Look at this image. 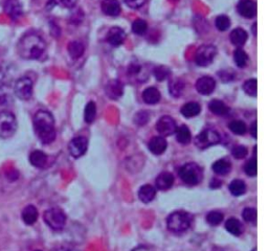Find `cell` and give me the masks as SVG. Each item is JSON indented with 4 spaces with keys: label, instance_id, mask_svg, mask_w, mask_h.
Listing matches in <instances>:
<instances>
[{
    "label": "cell",
    "instance_id": "d6986e66",
    "mask_svg": "<svg viewBox=\"0 0 268 251\" xmlns=\"http://www.w3.org/2000/svg\"><path fill=\"white\" fill-rule=\"evenodd\" d=\"M173 183L174 176L169 172H164L162 174H159L156 178V186L160 191L169 190V188H171Z\"/></svg>",
    "mask_w": 268,
    "mask_h": 251
},
{
    "label": "cell",
    "instance_id": "c3c4849f",
    "mask_svg": "<svg viewBox=\"0 0 268 251\" xmlns=\"http://www.w3.org/2000/svg\"><path fill=\"white\" fill-rule=\"evenodd\" d=\"M83 16H84V14H83V12L82 11H79V13H77V15H73V18H71V21H73V23H80V22H81L82 21V19H83Z\"/></svg>",
    "mask_w": 268,
    "mask_h": 251
},
{
    "label": "cell",
    "instance_id": "30bf717a",
    "mask_svg": "<svg viewBox=\"0 0 268 251\" xmlns=\"http://www.w3.org/2000/svg\"><path fill=\"white\" fill-rule=\"evenodd\" d=\"M156 130L164 137L172 135L177 130L176 122L171 116H163L156 123Z\"/></svg>",
    "mask_w": 268,
    "mask_h": 251
},
{
    "label": "cell",
    "instance_id": "ba28073f",
    "mask_svg": "<svg viewBox=\"0 0 268 251\" xmlns=\"http://www.w3.org/2000/svg\"><path fill=\"white\" fill-rule=\"evenodd\" d=\"M220 142L219 133L213 129H205L195 138V145L199 149H207Z\"/></svg>",
    "mask_w": 268,
    "mask_h": 251
},
{
    "label": "cell",
    "instance_id": "f6af8a7d",
    "mask_svg": "<svg viewBox=\"0 0 268 251\" xmlns=\"http://www.w3.org/2000/svg\"><path fill=\"white\" fill-rule=\"evenodd\" d=\"M248 153L247 149L244 146H236L233 150H231V154L237 159H243Z\"/></svg>",
    "mask_w": 268,
    "mask_h": 251
},
{
    "label": "cell",
    "instance_id": "5b68a950",
    "mask_svg": "<svg viewBox=\"0 0 268 251\" xmlns=\"http://www.w3.org/2000/svg\"><path fill=\"white\" fill-rule=\"evenodd\" d=\"M44 222L53 230H61L66 223V214L59 208L47 209L43 214Z\"/></svg>",
    "mask_w": 268,
    "mask_h": 251
},
{
    "label": "cell",
    "instance_id": "7402d4cb",
    "mask_svg": "<svg viewBox=\"0 0 268 251\" xmlns=\"http://www.w3.org/2000/svg\"><path fill=\"white\" fill-rule=\"evenodd\" d=\"M185 84L183 81L179 78H175L170 80L169 82V91L173 97H179L184 91Z\"/></svg>",
    "mask_w": 268,
    "mask_h": 251
},
{
    "label": "cell",
    "instance_id": "4dcf8cb0",
    "mask_svg": "<svg viewBox=\"0 0 268 251\" xmlns=\"http://www.w3.org/2000/svg\"><path fill=\"white\" fill-rule=\"evenodd\" d=\"M212 168L218 175H226L230 171L231 165L227 159H219L213 164Z\"/></svg>",
    "mask_w": 268,
    "mask_h": 251
},
{
    "label": "cell",
    "instance_id": "9f6ffc18",
    "mask_svg": "<svg viewBox=\"0 0 268 251\" xmlns=\"http://www.w3.org/2000/svg\"><path fill=\"white\" fill-rule=\"evenodd\" d=\"M218 251H220V250H219V249H218Z\"/></svg>",
    "mask_w": 268,
    "mask_h": 251
},
{
    "label": "cell",
    "instance_id": "3957f363",
    "mask_svg": "<svg viewBox=\"0 0 268 251\" xmlns=\"http://www.w3.org/2000/svg\"><path fill=\"white\" fill-rule=\"evenodd\" d=\"M193 222V216L191 213L177 210L172 212L167 219V227L174 234H181L190 228Z\"/></svg>",
    "mask_w": 268,
    "mask_h": 251
},
{
    "label": "cell",
    "instance_id": "11a10c76",
    "mask_svg": "<svg viewBox=\"0 0 268 251\" xmlns=\"http://www.w3.org/2000/svg\"><path fill=\"white\" fill-rule=\"evenodd\" d=\"M36 251H41V250H36Z\"/></svg>",
    "mask_w": 268,
    "mask_h": 251
},
{
    "label": "cell",
    "instance_id": "d6a6232c",
    "mask_svg": "<svg viewBox=\"0 0 268 251\" xmlns=\"http://www.w3.org/2000/svg\"><path fill=\"white\" fill-rule=\"evenodd\" d=\"M229 192L231 195L234 196H241L243 195L246 191V184L243 180H240V179H236L229 183Z\"/></svg>",
    "mask_w": 268,
    "mask_h": 251
},
{
    "label": "cell",
    "instance_id": "484cf974",
    "mask_svg": "<svg viewBox=\"0 0 268 251\" xmlns=\"http://www.w3.org/2000/svg\"><path fill=\"white\" fill-rule=\"evenodd\" d=\"M30 163L36 167H44L47 163V156L42 151H33L30 155Z\"/></svg>",
    "mask_w": 268,
    "mask_h": 251
},
{
    "label": "cell",
    "instance_id": "2e32d148",
    "mask_svg": "<svg viewBox=\"0 0 268 251\" xmlns=\"http://www.w3.org/2000/svg\"><path fill=\"white\" fill-rule=\"evenodd\" d=\"M148 148L154 155H162L168 148V142L164 136H154L150 139Z\"/></svg>",
    "mask_w": 268,
    "mask_h": 251
},
{
    "label": "cell",
    "instance_id": "83f0119b",
    "mask_svg": "<svg viewBox=\"0 0 268 251\" xmlns=\"http://www.w3.org/2000/svg\"><path fill=\"white\" fill-rule=\"evenodd\" d=\"M225 229L233 236L239 237L242 235V232H243V225L238 219L229 218L228 220H226Z\"/></svg>",
    "mask_w": 268,
    "mask_h": 251
},
{
    "label": "cell",
    "instance_id": "7a4b0ae2",
    "mask_svg": "<svg viewBox=\"0 0 268 251\" xmlns=\"http://www.w3.org/2000/svg\"><path fill=\"white\" fill-rule=\"evenodd\" d=\"M34 130L36 135L44 145H49L56 138L55 120L46 110H39L34 116Z\"/></svg>",
    "mask_w": 268,
    "mask_h": 251
},
{
    "label": "cell",
    "instance_id": "603a6c76",
    "mask_svg": "<svg viewBox=\"0 0 268 251\" xmlns=\"http://www.w3.org/2000/svg\"><path fill=\"white\" fill-rule=\"evenodd\" d=\"M144 67L140 64V63L137 62H132L131 64L128 67V75L129 77L135 79L138 82H145V80L147 79L146 76H144L145 73H142L144 71Z\"/></svg>",
    "mask_w": 268,
    "mask_h": 251
},
{
    "label": "cell",
    "instance_id": "816d5d0a",
    "mask_svg": "<svg viewBox=\"0 0 268 251\" xmlns=\"http://www.w3.org/2000/svg\"><path fill=\"white\" fill-rule=\"evenodd\" d=\"M220 186H221V181L217 178H214L211 182V187L212 188H219Z\"/></svg>",
    "mask_w": 268,
    "mask_h": 251
},
{
    "label": "cell",
    "instance_id": "1f68e13d",
    "mask_svg": "<svg viewBox=\"0 0 268 251\" xmlns=\"http://www.w3.org/2000/svg\"><path fill=\"white\" fill-rule=\"evenodd\" d=\"M209 109L212 113H214L215 115H219V116L225 115L228 112V107L222 101H219V100L211 101L209 104Z\"/></svg>",
    "mask_w": 268,
    "mask_h": 251
},
{
    "label": "cell",
    "instance_id": "60d3db41",
    "mask_svg": "<svg viewBox=\"0 0 268 251\" xmlns=\"http://www.w3.org/2000/svg\"><path fill=\"white\" fill-rule=\"evenodd\" d=\"M216 28L220 32H225L226 30L229 29L230 26V19L226 15H220L216 18L215 20Z\"/></svg>",
    "mask_w": 268,
    "mask_h": 251
},
{
    "label": "cell",
    "instance_id": "4316f807",
    "mask_svg": "<svg viewBox=\"0 0 268 251\" xmlns=\"http://www.w3.org/2000/svg\"><path fill=\"white\" fill-rule=\"evenodd\" d=\"M38 219V210L34 205H29L22 210V220L28 225H33Z\"/></svg>",
    "mask_w": 268,
    "mask_h": 251
},
{
    "label": "cell",
    "instance_id": "9a60e30c",
    "mask_svg": "<svg viewBox=\"0 0 268 251\" xmlns=\"http://www.w3.org/2000/svg\"><path fill=\"white\" fill-rule=\"evenodd\" d=\"M238 12L242 17L252 19L257 14V5L253 0H241L238 3Z\"/></svg>",
    "mask_w": 268,
    "mask_h": 251
},
{
    "label": "cell",
    "instance_id": "5bb4252c",
    "mask_svg": "<svg viewBox=\"0 0 268 251\" xmlns=\"http://www.w3.org/2000/svg\"><path fill=\"white\" fill-rule=\"evenodd\" d=\"M106 95L111 100H119L124 94V85L120 80H110L105 87Z\"/></svg>",
    "mask_w": 268,
    "mask_h": 251
},
{
    "label": "cell",
    "instance_id": "8fae6325",
    "mask_svg": "<svg viewBox=\"0 0 268 251\" xmlns=\"http://www.w3.org/2000/svg\"><path fill=\"white\" fill-rule=\"evenodd\" d=\"M88 148V140L84 136H78L75 137L73 140L69 142L68 150L70 155L74 158H80L83 156Z\"/></svg>",
    "mask_w": 268,
    "mask_h": 251
},
{
    "label": "cell",
    "instance_id": "7bdbcfd3",
    "mask_svg": "<svg viewBox=\"0 0 268 251\" xmlns=\"http://www.w3.org/2000/svg\"><path fill=\"white\" fill-rule=\"evenodd\" d=\"M149 119H150V113L146 110H141L134 115L133 121L137 126H145L149 122Z\"/></svg>",
    "mask_w": 268,
    "mask_h": 251
},
{
    "label": "cell",
    "instance_id": "f35d334b",
    "mask_svg": "<svg viewBox=\"0 0 268 251\" xmlns=\"http://www.w3.org/2000/svg\"><path fill=\"white\" fill-rule=\"evenodd\" d=\"M131 28H132V32L134 34L141 36V35L146 34V32L148 30V23L142 19H136V20L133 21Z\"/></svg>",
    "mask_w": 268,
    "mask_h": 251
},
{
    "label": "cell",
    "instance_id": "bcb514c9",
    "mask_svg": "<svg viewBox=\"0 0 268 251\" xmlns=\"http://www.w3.org/2000/svg\"><path fill=\"white\" fill-rule=\"evenodd\" d=\"M218 76L223 83L230 82V81H233L235 78V74L230 70H221V71H219Z\"/></svg>",
    "mask_w": 268,
    "mask_h": 251
},
{
    "label": "cell",
    "instance_id": "44dd1931",
    "mask_svg": "<svg viewBox=\"0 0 268 251\" xmlns=\"http://www.w3.org/2000/svg\"><path fill=\"white\" fill-rule=\"evenodd\" d=\"M156 191L155 188L151 184L142 185L138 191V198L142 203H150L152 200L155 198Z\"/></svg>",
    "mask_w": 268,
    "mask_h": 251
},
{
    "label": "cell",
    "instance_id": "b9f144b4",
    "mask_svg": "<svg viewBox=\"0 0 268 251\" xmlns=\"http://www.w3.org/2000/svg\"><path fill=\"white\" fill-rule=\"evenodd\" d=\"M244 172L246 173L247 176L249 177H255L258 173V164H257V159H249L245 167H244Z\"/></svg>",
    "mask_w": 268,
    "mask_h": 251
},
{
    "label": "cell",
    "instance_id": "db71d44e",
    "mask_svg": "<svg viewBox=\"0 0 268 251\" xmlns=\"http://www.w3.org/2000/svg\"><path fill=\"white\" fill-rule=\"evenodd\" d=\"M253 251H257V248H255V249H254V250H253Z\"/></svg>",
    "mask_w": 268,
    "mask_h": 251
},
{
    "label": "cell",
    "instance_id": "d4e9b609",
    "mask_svg": "<svg viewBox=\"0 0 268 251\" xmlns=\"http://www.w3.org/2000/svg\"><path fill=\"white\" fill-rule=\"evenodd\" d=\"M200 111H201L200 105L195 102H190V103L184 104L180 109L181 114L186 119H191V118H194V116H197L200 113Z\"/></svg>",
    "mask_w": 268,
    "mask_h": 251
},
{
    "label": "cell",
    "instance_id": "ac0fdd59",
    "mask_svg": "<svg viewBox=\"0 0 268 251\" xmlns=\"http://www.w3.org/2000/svg\"><path fill=\"white\" fill-rule=\"evenodd\" d=\"M101 8L107 16L117 17L121 13V5L118 0H103Z\"/></svg>",
    "mask_w": 268,
    "mask_h": 251
},
{
    "label": "cell",
    "instance_id": "7c38bea8",
    "mask_svg": "<svg viewBox=\"0 0 268 251\" xmlns=\"http://www.w3.org/2000/svg\"><path fill=\"white\" fill-rule=\"evenodd\" d=\"M126 40V33L123 29L113 26L106 35V41L112 46H120Z\"/></svg>",
    "mask_w": 268,
    "mask_h": 251
},
{
    "label": "cell",
    "instance_id": "8d00e7d4",
    "mask_svg": "<svg viewBox=\"0 0 268 251\" xmlns=\"http://www.w3.org/2000/svg\"><path fill=\"white\" fill-rule=\"evenodd\" d=\"M153 74L157 81H159V82H164V81H166L167 79L170 78V76H171V70H170V68H168L167 66L160 65L155 67Z\"/></svg>",
    "mask_w": 268,
    "mask_h": 251
},
{
    "label": "cell",
    "instance_id": "f5cc1de1",
    "mask_svg": "<svg viewBox=\"0 0 268 251\" xmlns=\"http://www.w3.org/2000/svg\"><path fill=\"white\" fill-rule=\"evenodd\" d=\"M132 251H151V249L147 246H138L135 249H133Z\"/></svg>",
    "mask_w": 268,
    "mask_h": 251
},
{
    "label": "cell",
    "instance_id": "7dc6e473",
    "mask_svg": "<svg viewBox=\"0 0 268 251\" xmlns=\"http://www.w3.org/2000/svg\"><path fill=\"white\" fill-rule=\"evenodd\" d=\"M125 2L131 8H139L147 2V0H125Z\"/></svg>",
    "mask_w": 268,
    "mask_h": 251
},
{
    "label": "cell",
    "instance_id": "681fc988",
    "mask_svg": "<svg viewBox=\"0 0 268 251\" xmlns=\"http://www.w3.org/2000/svg\"><path fill=\"white\" fill-rule=\"evenodd\" d=\"M61 3L63 4L65 7H68V8H73L77 2H78V0H60Z\"/></svg>",
    "mask_w": 268,
    "mask_h": 251
},
{
    "label": "cell",
    "instance_id": "4fadbf2b",
    "mask_svg": "<svg viewBox=\"0 0 268 251\" xmlns=\"http://www.w3.org/2000/svg\"><path fill=\"white\" fill-rule=\"evenodd\" d=\"M216 82L212 77H201L196 82V89L202 95H210L215 90Z\"/></svg>",
    "mask_w": 268,
    "mask_h": 251
},
{
    "label": "cell",
    "instance_id": "ee69618b",
    "mask_svg": "<svg viewBox=\"0 0 268 251\" xmlns=\"http://www.w3.org/2000/svg\"><path fill=\"white\" fill-rule=\"evenodd\" d=\"M242 217L247 223H256L257 221V210L252 208H246L242 211Z\"/></svg>",
    "mask_w": 268,
    "mask_h": 251
},
{
    "label": "cell",
    "instance_id": "ffe728a7",
    "mask_svg": "<svg viewBox=\"0 0 268 251\" xmlns=\"http://www.w3.org/2000/svg\"><path fill=\"white\" fill-rule=\"evenodd\" d=\"M230 42L234 44L235 46L241 47L243 46L248 39V35L243 29H235L229 35Z\"/></svg>",
    "mask_w": 268,
    "mask_h": 251
},
{
    "label": "cell",
    "instance_id": "6da1fadb",
    "mask_svg": "<svg viewBox=\"0 0 268 251\" xmlns=\"http://www.w3.org/2000/svg\"><path fill=\"white\" fill-rule=\"evenodd\" d=\"M45 48L46 44L43 38L36 33L25 34L17 45L18 53L25 60L39 59L45 51Z\"/></svg>",
    "mask_w": 268,
    "mask_h": 251
},
{
    "label": "cell",
    "instance_id": "f907efd6",
    "mask_svg": "<svg viewBox=\"0 0 268 251\" xmlns=\"http://www.w3.org/2000/svg\"><path fill=\"white\" fill-rule=\"evenodd\" d=\"M251 134L254 138L258 137V124H257V122H254L253 125L251 126Z\"/></svg>",
    "mask_w": 268,
    "mask_h": 251
},
{
    "label": "cell",
    "instance_id": "277c9868",
    "mask_svg": "<svg viewBox=\"0 0 268 251\" xmlns=\"http://www.w3.org/2000/svg\"><path fill=\"white\" fill-rule=\"evenodd\" d=\"M179 177L187 185H196L201 182L203 178L202 168L194 163L185 164L179 168Z\"/></svg>",
    "mask_w": 268,
    "mask_h": 251
},
{
    "label": "cell",
    "instance_id": "74e56055",
    "mask_svg": "<svg viewBox=\"0 0 268 251\" xmlns=\"http://www.w3.org/2000/svg\"><path fill=\"white\" fill-rule=\"evenodd\" d=\"M229 130L237 135H243L246 133V125L242 121H233L228 125Z\"/></svg>",
    "mask_w": 268,
    "mask_h": 251
},
{
    "label": "cell",
    "instance_id": "d590c367",
    "mask_svg": "<svg viewBox=\"0 0 268 251\" xmlns=\"http://www.w3.org/2000/svg\"><path fill=\"white\" fill-rule=\"evenodd\" d=\"M243 90L249 96H257L258 94V82L256 79H249L243 84Z\"/></svg>",
    "mask_w": 268,
    "mask_h": 251
},
{
    "label": "cell",
    "instance_id": "9c48e42d",
    "mask_svg": "<svg viewBox=\"0 0 268 251\" xmlns=\"http://www.w3.org/2000/svg\"><path fill=\"white\" fill-rule=\"evenodd\" d=\"M15 94L22 101H28L33 95V81L29 77L18 79L14 87Z\"/></svg>",
    "mask_w": 268,
    "mask_h": 251
},
{
    "label": "cell",
    "instance_id": "52a82bcc",
    "mask_svg": "<svg viewBox=\"0 0 268 251\" xmlns=\"http://www.w3.org/2000/svg\"><path fill=\"white\" fill-rule=\"evenodd\" d=\"M217 55V48L212 44H204L201 45L195 55V61L198 66L207 67L211 65Z\"/></svg>",
    "mask_w": 268,
    "mask_h": 251
},
{
    "label": "cell",
    "instance_id": "f1b7e54d",
    "mask_svg": "<svg viewBox=\"0 0 268 251\" xmlns=\"http://www.w3.org/2000/svg\"><path fill=\"white\" fill-rule=\"evenodd\" d=\"M67 49H68L69 56L73 59L77 60L83 56V53L85 51V46L82 42L73 41L68 44Z\"/></svg>",
    "mask_w": 268,
    "mask_h": 251
},
{
    "label": "cell",
    "instance_id": "cb8c5ba5",
    "mask_svg": "<svg viewBox=\"0 0 268 251\" xmlns=\"http://www.w3.org/2000/svg\"><path fill=\"white\" fill-rule=\"evenodd\" d=\"M142 100L146 104L155 105L160 101V92L155 87H148L142 92Z\"/></svg>",
    "mask_w": 268,
    "mask_h": 251
},
{
    "label": "cell",
    "instance_id": "e0dca14e",
    "mask_svg": "<svg viewBox=\"0 0 268 251\" xmlns=\"http://www.w3.org/2000/svg\"><path fill=\"white\" fill-rule=\"evenodd\" d=\"M4 12L11 17V19H18L22 15V6L19 0H5Z\"/></svg>",
    "mask_w": 268,
    "mask_h": 251
},
{
    "label": "cell",
    "instance_id": "f546056e",
    "mask_svg": "<svg viewBox=\"0 0 268 251\" xmlns=\"http://www.w3.org/2000/svg\"><path fill=\"white\" fill-rule=\"evenodd\" d=\"M175 133H176L177 141L181 143V145H187V143L191 142L192 134H191L190 129L187 128L185 125H182L179 128H177Z\"/></svg>",
    "mask_w": 268,
    "mask_h": 251
},
{
    "label": "cell",
    "instance_id": "8992f818",
    "mask_svg": "<svg viewBox=\"0 0 268 251\" xmlns=\"http://www.w3.org/2000/svg\"><path fill=\"white\" fill-rule=\"evenodd\" d=\"M17 130V120L11 112H0V137L8 138L13 136Z\"/></svg>",
    "mask_w": 268,
    "mask_h": 251
},
{
    "label": "cell",
    "instance_id": "836d02e7",
    "mask_svg": "<svg viewBox=\"0 0 268 251\" xmlns=\"http://www.w3.org/2000/svg\"><path fill=\"white\" fill-rule=\"evenodd\" d=\"M234 61L239 68L245 67L247 64V61H248L247 53L242 48H240V47L237 48L234 51Z\"/></svg>",
    "mask_w": 268,
    "mask_h": 251
},
{
    "label": "cell",
    "instance_id": "ab89813d",
    "mask_svg": "<svg viewBox=\"0 0 268 251\" xmlns=\"http://www.w3.org/2000/svg\"><path fill=\"white\" fill-rule=\"evenodd\" d=\"M223 213L218 210H213L207 214V222L212 226H217L223 221Z\"/></svg>",
    "mask_w": 268,
    "mask_h": 251
},
{
    "label": "cell",
    "instance_id": "e575fe53",
    "mask_svg": "<svg viewBox=\"0 0 268 251\" xmlns=\"http://www.w3.org/2000/svg\"><path fill=\"white\" fill-rule=\"evenodd\" d=\"M96 115V106L94 102H89L86 107H85V111H84V120L87 124H91Z\"/></svg>",
    "mask_w": 268,
    "mask_h": 251
}]
</instances>
